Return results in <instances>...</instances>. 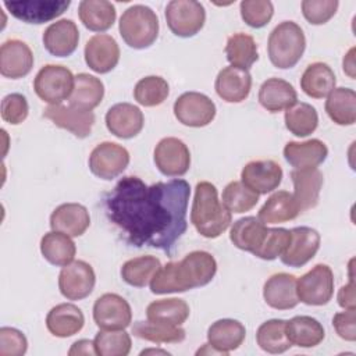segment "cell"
<instances>
[{
    "label": "cell",
    "mask_w": 356,
    "mask_h": 356,
    "mask_svg": "<svg viewBox=\"0 0 356 356\" xmlns=\"http://www.w3.org/2000/svg\"><path fill=\"white\" fill-rule=\"evenodd\" d=\"M221 200L228 211L241 214L252 210L257 204L259 195L245 186L241 181H232L224 188Z\"/></svg>",
    "instance_id": "46"
},
{
    "label": "cell",
    "mask_w": 356,
    "mask_h": 356,
    "mask_svg": "<svg viewBox=\"0 0 356 356\" xmlns=\"http://www.w3.org/2000/svg\"><path fill=\"white\" fill-rule=\"evenodd\" d=\"M128 164V150L114 142L99 143L89 156V170L93 175L106 181H110L122 174Z\"/></svg>",
    "instance_id": "10"
},
{
    "label": "cell",
    "mask_w": 356,
    "mask_h": 356,
    "mask_svg": "<svg viewBox=\"0 0 356 356\" xmlns=\"http://www.w3.org/2000/svg\"><path fill=\"white\" fill-rule=\"evenodd\" d=\"M90 225L88 209L81 203H63L50 216V228L71 238L81 236Z\"/></svg>",
    "instance_id": "23"
},
{
    "label": "cell",
    "mask_w": 356,
    "mask_h": 356,
    "mask_svg": "<svg viewBox=\"0 0 356 356\" xmlns=\"http://www.w3.org/2000/svg\"><path fill=\"white\" fill-rule=\"evenodd\" d=\"M85 61L97 74H107L120 61V47L115 39L106 33L93 35L85 44Z\"/></svg>",
    "instance_id": "18"
},
{
    "label": "cell",
    "mask_w": 356,
    "mask_h": 356,
    "mask_svg": "<svg viewBox=\"0 0 356 356\" xmlns=\"http://www.w3.org/2000/svg\"><path fill=\"white\" fill-rule=\"evenodd\" d=\"M68 355L70 356H79V355H96V350H95V345H93V341H89V339H79L76 342L72 343L71 349L68 350Z\"/></svg>",
    "instance_id": "54"
},
{
    "label": "cell",
    "mask_w": 356,
    "mask_h": 356,
    "mask_svg": "<svg viewBox=\"0 0 356 356\" xmlns=\"http://www.w3.org/2000/svg\"><path fill=\"white\" fill-rule=\"evenodd\" d=\"M118 31L122 40L132 49H146L152 46L159 36V18L156 13L143 4L128 7L118 22Z\"/></svg>",
    "instance_id": "5"
},
{
    "label": "cell",
    "mask_w": 356,
    "mask_h": 356,
    "mask_svg": "<svg viewBox=\"0 0 356 356\" xmlns=\"http://www.w3.org/2000/svg\"><path fill=\"white\" fill-rule=\"evenodd\" d=\"M332 325L342 339L349 342L356 341V309L334 314Z\"/></svg>",
    "instance_id": "52"
},
{
    "label": "cell",
    "mask_w": 356,
    "mask_h": 356,
    "mask_svg": "<svg viewBox=\"0 0 356 356\" xmlns=\"http://www.w3.org/2000/svg\"><path fill=\"white\" fill-rule=\"evenodd\" d=\"M299 302L309 306L327 305L334 295V274L327 264H316L296 280Z\"/></svg>",
    "instance_id": "8"
},
{
    "label": "cell",
    "mask_w": 356,
    "mask_h": 356,
    "mask_svg": "<svg viewBox=\"0 0 356 356\" xmlns=\"http://www.w3.org/2000/svg\"><path fill=\"white\" fill-rule=\"evenodd\" d=\"M10 14L26 24H44L60 17L71 4L70 0H22L4 1Z\"/></svg>",
    "instance_id": "14"
},
{
    "label": "cell",
    "mask_w": 356,
    "mask_h": 356,
    "mask_svg": "<svg viewBox=\"0 0 356 356\" xmlns=\"http://www.w3.org/2000/svg\"><path fill=\"white\" fill-rule=\"evenodd\" d=\"M149 353H159V355H170L167 350H161V349H145L140 352V355H149Z\"/></svg>",
    "instance_id": "56"
},
{
    "label": "cell",
    "mask_w": 356,
    "mask_h": 356,
    "mask_svg": "<svg viewBox=\"0 0 356 356\" xmlns=\"http://www.w3.org/2000/svg\"><path fill=\"white\" fill-rule=\"evenodd\" d=\"M107 129L120 139H131L136 136L145 124L143 113L131 103H117L106 113Z\"/></svg>",
    "instance_id": "20"
},
{
    "label": "cell",
    "mask_w": 356,
    "mask_h": 356,
    "mask_svg": "<svg viewBox=\"0 0 356 356\" xmlns=\"http://www.w3.org/2000/svg\"><path fill=\"white\" fill-rule=\"evenodd\" d=\"M355 47L349 49V51L343 56L342 60V67H343V72L350 78L355 79L356 78V64H355Z\"/></svg>",
    "instance_id": "55"
},
{
    "label": "cell",
    "mask_w": 356,
    "mask_h": 356,
    "mask_svg": "<svg viewBox=\"0 0 356 356\" xmlns=\"http://www.w3.org/2000/svg\"><path fill=\"white\" fill-rule=\"evenodd\" d=\"M352 261L349 266V284L343 285L338 291V296H337L338 305L345 310L356 309V295H355V281H353V274H352Z\"/></svg>",
    "instance_id": "53"
},
{
    "label": "cell",
    "mask_w": 356,
    "mask_h": 356,
    "mask_svg": "<svg viewBox=\"0 0 356 356\" xmlns=\"http://www.w3.org/2000/svg\"><path fill=\"white\" fill-rule=\"evenodd\" d=\"M217 273L214 256L204 250H193L179 261H170L154 274L150 291L156 295L185 292L207 285Z\"/></svg>",
    "instance_id": "2"
},
{
    "label": "cell",
    "mask_w": 356,
    "mask_h": 356,
    "mask_svg": "<svg viewBox=\"0 0 356 356\" xmlns=\"http://www.w3.org/2000/svg\"><path fill=\"white\" fill-rule=\"evenodd\" d=\"M28 349L26 337L17 328H0V356H22Z\"/></svg>",
    "instance_id": "51"
},
{
    "label": "cell",
    "mask_w": 356,
    "mask_h": 356,
    "mask_svg": "<svg viewBox=\"0 0 356 356\" xmlns=\"http://www.w3.org/2000/svg\"><path fill=\"white\" fill-rule=\"evenodd\" d=\"M40 252H42V256L50 264L57 267H64L74 261L76 246L71 239V236L51 229L50 232L42 236Z\"/></svg>",
    "instance_id": "36"
},
{
    "label": "cell",
    "mask_w": 356,
    "mask_h": 356,
    "mask_svg": "<svg viewBox=\"0 0 356 356\" xmlns=\"http://www.w3.org/2000/svg\"><path fill=\"white\" fill-rule=\"evenodd\" d=\"M81 22L93 32H104L115 22V7L107 0H82L78 6Z\"/></svg>",
    "instance_id": "33"
},
{
    "label": "cell",
    "mask_w": 356,
    "mask_h": 356,
    "mask_svg": "<svg viewBox=\"0 0 356 356\" xmlns=\"http://www.w3.org/2000/svg\"><path fill=\"white\" fill-rule=\"evenodd\" d=\"M328 149L320 139H309L305 142H288L284 147L285 160L295 168H317L325 161Z\"/></svg>",
    "instance_id": "27"
},
{
    "label": "cell",
    "mask_w": 356,
    "mask_h": 356,
    "mask_svg": "<svg viewBox=\"0 0 356 356\" xmlns=\"http://www.w3.org/2000/svg\"><path fill=\"white\" fill-rule=\"evenodd\" d=\"M264 302L277 310H289L299 303L296 292V277L288 273L271 275L263 286Z\"/></svg>",
    "instance_id": "24"
},
{
    "label": "cell",
    "mask_w": 356,
    "mask_h": 356,
    "mask_svg": "<svg viewBox=\"0 0 356 356\" xmlns=\"http://www.w3.org/2000/svg\"><path fill=\"white\" fill-rule=\"evenodd\" d=\"M291 232L285 228H268L261 246L254 252V256L263 260H274L281 256L288 248Z\"/></svg>",
    "instance_id": "48"
},
{
    "label": "cell",
    "mask_w": 356,
    "mask_h": 356,
    "mask_svg": "<svg viewBox=\"0 0 356 356\" xmlns=\"http://www.w3.org/2000/svg\"><path fill=\"white\" fill-rule=\"evenodd\" d=\"M232 213L218 200L217 188L209 181H200L195 188L191 222L196 231L209 239L220 236L231 224Z\"/></svg>",
    "instance_id": "3"
},
{
    "label": "cell",
    "mask_w": 356,
    "mask_h": 356,
    "mask_svg": "<svg viewBox=\"0 0 356 356\" xmlns=\"http://www.w3.org/2000/svg\"><path fill=\"white\" fill-rule=\"evenodd\" d=\"M170 93L167 81L157 75H149L138 81L134 89L135 100L145 107H154L161 104Z\"/></svg>",
    "instance_id": "44"
},
{
    "label": "cell",
    "mask_w": 356,
    "mask_h": 356,
    "mask_svg": "<svg viewBox=\"0 0 356 356\" xmlns=\"http://www.w3.org/2000/svg\"><path fill=\"white\" fill-rule=\"evenodd\" d=\"M96 284V274L92 266L83 260H74L64 266L58 275V289L68 300L88 298Z\"/></svg>",
    "instance_id": "11"
},
{
    "label": "cell",
    "mask_w": 356,
    "mask_h": 356,
    "mask_svg": "<svg viewBox=\"0 0 356 356\" xmlns=\"http://www.w3.org/2000/svg\"><path fill=\"white\" fill-rule=\"evenodd\" d=\"M281 181L282 168L274 160H253L241 171V182L257 195L273 192Z\"/></svg>",
    "instance_id": "16"
},
{
    "label": "cell",
    "mask_w": 356,
    "mask_h": 356,
    "mask_svg": "<svg viewBox=\"0 0 356 356\" xmlns=\"http://www.w3.org/2000/svg\"><path fill=\"white\" fill-rule=\"evenodd\" d=\"M291 178L293 182V199L302 211L316 207L320 199L321 186L324 182L323 172L318 168L292 170Z\"/></svg>",
    "instance_id": "22"
},
{
    "label": "cell",
    "mask_w": 356,
    "mask_h": 356,
    "mask_svg": "<svg viewBox=\"0 0 356 356\" xmlns=\"http://www.w3.org/2000/svg\"><path fill=\"white\" fill-rule=\"evenodd\" d=\"M225 56L232 67L249 70L259 58L257 44L250 35L234 33L227 40Z\"/></svg>",
    "instance_id": "39"
},
{
    "label": "cell",
    "mask_w": 356,
    "mask_h": 356,
    "mask_svg": "<svg viewBox=\"0 0 356 356\" xmlns=\"http://www.w3.org/2000/svg\"><path fill=\"white\" fill-rule=\"evenodd\" d=\"M165 21L175 36L191 38L203 28L206 11L196 0H171L165 7Z\"/></svg>",
    "instance_id": "7"
},
{
    "label": "cell",
    "mask_w": 356,
    "mask_h": 356,
    "mask_svg": "<svg viewBox=\"0 0 356 356\" xmlns=\"http://www.w3.org/2000/svg\"><path fill=\"white\" fill-rule=\"evenodd\" d=\"M338 6V0H303L302 14L309 24L323 25L335 15Z\"/></svg>",
    "instance_id": "49"
},
{
    "label": "cell",
    "mask_w": 356,
    "mask_h": 356,
    "mask_svg": "<svg viewBox=\"0 0 356 356\" xmlns=\"http://www.w3.org/2000/svg\"><path fill=\"white\" fill-rule=\"evenodd\" d=\"M189 306L184 299L170 298L152 302L146 309L149 321L165 325H182L189 317Z\"/></svg>",
    "instance_id": "38"
},
{
    "label": "cell",
    "mask_w": 356,
    "mask_h": 356,
    "mask_svg": "<svg viewBox=\"0 0 356 356\" xmlns=\"http://www.w3.org/2000/svg\"><path fill=\"white\" fill-rule=\"evenodd\" d=\"M245 325L234 318H221L214 321L207 330V342L221 355H228L238 349L245 341Z\"/></svg>",
    "instance_id": "28"
},
{
    "label": "cell",
    "mask_w": 356,
    "mask_h": 356,
    "mask_svg": "<svg viewBox=\"0 0 356 356\" xmlns=\"http://www.w3.org/2000/svg\"><path fill=\"white\" fill-rule=\"evenodd\" d=\"M85 324L82 310L72 303H60L50 309L46 316L49 332L57 338H68L78 334Z\"/></svg>",
    "instance_id": "26"
},
{
    "label": "cell",
    "mask_w": 356,
    "mask_h": 356,
    "mask_svg": "<svg viewBox=\"0 0 356 356\" xmlns=\"http://www.w3.org/2000/svg\"><path fill=\"white\" fill-rule=\"evenodd\" d=\"M241 17L250 28L266 26L274 14L270 0H243L241 1Z\"/></svg>",
    "instance_id": "47"
},
{
    "label": "cell",
    "mask_w": 356,
    "mask_h": 356,
    "mask_svg": "<svg viewBox=\"0 0 356 356\" xmlns=\"http://www.w3.org/2000/svg\"><path fill=\"white\" fill-rule=\"evenodd\" d=\"M33 53L19 39H8L0 47V72L6 78L19 79L31 72Z\"/></svg>",
    "instance_id": "19"
},
{
    "label": "cell",
    "mask_w": 356,
    "mask_h": 356,
    "mask_svg": "<svg viewBox=\"0 0 356 356\" xmlns=\"http://www.w3.org/2000/svg\"><path fill=\"white\" fill-rule=\"evenodd\" d=\"M286 129L295 136L305 138L313 134L318 125L316 108L309 103H295L285 111L284 115Z\"/></svg>",
    "instance_id": "42"
},
{
    "label": "cell",
    "mask_w": 356,
    "mask_h": 356,
    "mask_svg": "<svg viewBox=\"0 0 356 356\" xmlns=\"http://www.w3.org/2000/svg\"><path fill=\"white\" fill-rule=\"evenodd\" d=\"M291 241L280 256L285 266L298 268L307 264L320 249V234L310 227H295L289 229Z\"/></svg>",
    "instance_id": "15"
},
{
    "label": "cell",
    "mask_w": 356,
    "mask_h": 356,
    "mask_svg": "<svg viewBox=\"0 0 356 356\" xmlns=\"http://www.w3.org/2000/svg\"><path fill=\"white\" fill-rule=\"evenodd\" d=\"M259 103L270 113H280L298 103V93L285 79L268 78L259 89Z\"/></svg>",
    "instance_id": "29"
},
{
    "label": "cell",
    "mask_w": 356,
    "mask_h": 356,
    "mask_svg": "<svg viewBox=\"0 0 356 356\" xmlns=\"http://www.w3.org/2000/svg\"><path fill=\"white\" fill-rule=\"evenodd\" d=\"M104 96V85L95 75L81 72L75 76L74 90L70 96V106L92 111L97 107Z\"/></svg>",
    "instance_id": "35"
},
{
    "label": "cell",
    "mask_w": 356,
    "mask_h": 356,
    "mask_svg": "<svg viewBox=\"0 0 356 356\" xmlns=\"http://www.w3.org/2000/svg\"><path fill=\"white\" fill-rule=\"evenodd\" d=\"M325 113L338 125H353L356 121V93L350 88H334L325 100Z\"/></svg>",
    "instance_id": "37"
},
{
    "label": "cell",
    "mask_w": 356,
    "mask_h": 356,
    "mask_svg": "<svg viewBox=\"0 0 356 356\" xmlns=\"http://www.w3.org/2000/svg\"><path fill=\"white\" fill-rule=\"evenodd\" d=\"M217 95L227 103H241L243 102L252 88V76L248 70L236 67L222 68L214 82Z\"/></svg>",
    "instance_id": "25"
},
{
    "label": "cell",
    "mask_w": 356,
    "mask_h": 356,
    "mask_svg": "<svg viewBox=\"0 0 356 356\" xmlns=\"http://www.w3.org/2000/svg\"><path fill=\"white\" fill-rule=\"evenodd\" d=\"M306 49L303 29L293 21H282L268 36L267 51L271 64L281 70L295 67Z\"/></svg>",
    "instance_id": "4"
},
{
    "label": "cell",
    "mask_w": 356,
    "mask_h": 356,
    "mask_svg": "<svg viewBox=\"0 0 356 356\" xmlns=\"http://www.w3.org/2000/svg\"><path fill=\"white\" fill-rule=\"evenodd\" d=\"M267 229V225L257 217H243L234 222L229 231V239L238 249L254 254V252L261 246Z\"/></svg>",
    "instance_id": "31"
},
{
    "label": "cell",
    "mask_w": 356,
    "mask_h": 356,
    "mask_svg": "<svg viewBox=\"0 0 356 356\" xmlns=\"http://www.w3.org/2000/svg\"><path fill=\"white\" fill-rule=\"evenodd\" d=\"M175 118L186 127L200 128L209 125L216 117L214 102L199 92H185L174 103Z\"/></svg>",
    "instance_id": "9"
},
{
    "label": "cell",
    "mask_w": 356,
    "mask_h": 356,
    "mask_svg": "<svg viewBox=\"0 0 356 356\" xmlns=\"http://www.w3.org/2000/svg\"><path fill=\"white\" fill-rule=\"evenodd\" d=\"M285 320L271 318L264 321L256 332V341L260 349L267 353H284L292 343L285 332Z\"/></svg>",
    "instance_id": "41"
},
{
    "label": "cell",
    "mask_w": 356,
    "mask_h": 356,
    "mask_svg": "<svg viewBox=\"0 0 356 356\" xmlns=\"http://www.w3.org/2000/svg\"><path fill=\"white\" fill-rule=\"evenodd\" d=\"M96 355L127 356L131 350V337L124 330H102L93 339Z\"/></svg>",
    "instance_id": "45"
},
{
    "label": "cell",
    "mask_w": 356,
    "mask_h": 356,
    "mask_svg": "<svg viewBox=\"0 0 356 356\" xmlns=\"http://www.w3.org/2000/svg\"><path fill=\"white\" fill-rule=\"evenodd\" d=\"M75 76L64 65L47 64L39 70L33 79V89L39 99L50 106L70 99L74 90Z\"/></svg>",
    "instance_id": "6"
},
{
    "label": "cell",
    "mask_w": 356,
    "mask_h": 356,
    "mask_svg": "<svg viewBox=\"0 0 356 356\" xmlns=\"http://www.w3.org/2000/svg\"><path fill=\"white\" fill-rule=\"evenodd\" d=\"M43 117L50 120L56 127L70 131L79 139L89 136L95 124L93 111L63 104L47 106L43 111Z\"/></svg>",
    "instance_id": "17"
},
{
    "label": "cell",
    "mask_w": 356,
    "mask_h": 356,
    "mask_svg": "<svg viewBox=\"0 0 356 356\" xmlns=\"http://www.w3.org/2000/svg\"><path fill=\"white\" fill-rule=\"evenodd\" d=\"M1 118L11 124L18 125L26 120L29 113V106L26 97L21 93H10L3 97L1 100Z\"/></svg>",
    "instance_id": "50"
},
{
    "label": "cell",
    "mask_w": 356,
    "mask_h": 356,
    "mask_svg": "<svg viewBox=\"0 0 356 356\" xmlns=\"http://www.w3.org/2000/svg\"><path fill=\"white\" fill-rule=\"evenodd\" d=\"M93 320L100 330H125L132 321V310L122 296L104 293L93 305Z\"/></svg>",
    "instance_id": "13"
},
{
    "label": "cell",
    "mask_w": 356,
    "mask_h": 356,
    "mask_svg": "<svg viewBox=\"0 0 356 356\" xmlns=\"http://www.w3.org/2000/svg\"><path fill=\"white\" fill-rule=\"evenodd\" d=\"M335 74L332 68L321 61L307 65L300 78L302 90L313 99H323L328 96L335 88Z\"/></svg>",
    "instance_id": "34"
},
{
    "label": "cell",
    "mask_w": 356,
    "mask_h": 356,
    "mask_svg": "<svg viewBox=\"0 0 356 356\" xmlns=\"http://www.w3.org/2000/svg\"><path fill=\"white\" fill-rule=\"evenodd\" d=\"M300 214L293 195L288 191L274 192L259 210L257 218L263 224H280L296 218Z\"/></svg>",
    "instance_id": "30"
},
{
    "label": "cell",
    "mask_w": 356,
    "mask_h": 356,
    "mask_svg": "<svg viewBox=\"0 0 356 356\" xmlns=\"http://www.w3.org/2000/svg\"><path fill=\"white\" fill-rule=\"evenodd\" d=\"M189 195L191 186L181 178L146 185L128 175L104 195L103 204L107 218L129 245L171 253L188 228Z\"/></svg>",
    "instance_id": "1"
},
{
    "label": "cell",
    "mask_w": 356,
    "mask_h": 356,
    "mask_svg": "<svg viewBox=\"0 0 356 356\" xmlns=\"http://www.w3.org/2000/svg\"><path fill=\"white\" fill-rule=\"evenodd\" d=\"M132 334L140 339L156 343H177L185 339V330L181 325H165L153 321H136Z\"/></svg>",
    "instance_id": "43"
},
{
    "label": "cell",
    "mask_w": 356,
    "mask_h": 356,
    "mask_svg": "<svg viewBox=\"0 0 356 356\" xmlns=\"http://www.w3.org/2000/svg\"><path fill=\"white\" fill-rule=\"evenodd\" d=\"M285 332L292 345L299 348H314L325 337L324 327L310 316H295L285 324Z\"/></svg>",
    "instance_id": "32"
},
{
    "label": "cell",
    "mask_w": 356,
    "mask_h": 356,
    "mask_svg": "<svg viewBox=\"0 0 356 356\" xmlns=\"http://www.w3.org/2000/svg\"><path fill=\"white\" fill-rule=\"evenodd\" d=\"M154 164L167 177H181L191 167V152L178 138H163L154 147Z\"/></svg>",
    "instance_id": "12"
},
{
    "label": "cell",
    "mask_w": 356,
    "mask_h": 356,
    "mask_svg": "<svg viewBox=\"0 0 356 356\" xmlns=\"http://www.w3.org/2000/svg\"><path fill=\"white\" fill-rule=\"evenodd\" d=\"M161 263L154 256H139L127 260L121 267V278L131 286L143 288L150 284Z\"/></svg>",
    "instance_id": "40"
},
{
    "label": "cell",
    "mask_w": 356,
    "mask_h": 356,
    "mask_svg": "<svg viewBox=\"0 0 356 356\" xmlns=\"http://www.w3.org/2000/svg\"><path fill=\"white\" fill-rule=\"evenodd\" d=\"M79 42V31L72 19H58L50 24L43 32L44 49L56 57L71 56Z\"/></svg>",
    "instance_id": "21"
}]
</instances>
